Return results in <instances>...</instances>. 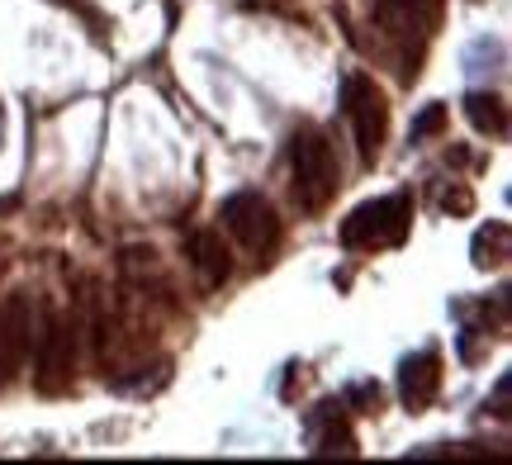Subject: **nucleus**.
<instances>
[{"instance_id": "f257e3e1", "label": "nucleus", "mask_w": 512, "mask_h": 465, "mask_svg": "<svg viewBox=\"0 0 512 465\" xmlns=\"http://www.w3.org/2000/svg\"><path fill=\"white\" fill-rule=\"evenodd\" d=\"M290 171L294 200L309 214L328 209V200L337 195V157H332V143L318 129H299L290 138Z\"/></svg>"}, {"instance_id": "f03ea898", "label": "nucleus", "mask_w": 512, "mask_h": 465, "mask_svg": "<svg viewBox=\"0 0 512 465\" xmlns=\"http://www.w3.org/2000/svg\"><path fill=\"white\" fill-rule=\"evenodd\" d=\"M413 224V200L408 195H384V200H366L342 219V247L366 252V247H399Z\"/></svg>"}, {"instance_id": "7ed1b4c3", "label": "nucleus", "mask_w": 512, "mask_h": 465, "mask_svg": "<svg viewBox=\"0 0 512 465\" xmlns=\"http://www.w3.org/2000/svg\"><path fill=\"white\" fill-rule=\"evenodd\" d=\"M342 100H347L351 129H356L361 162H375L384 152V133H389V105H384L380 86H375L366 72H351L347 86H342Z\"/></svg>"}, {"instance_id": "20e7f679", "label": "nucleus", "mask_w": 512, "mask_h": 465, "mask_svg": "<svg viewBox=\"0 0 512 465\" xmlns=\"http://www.w3.org/2000/svg\"><path fill=\"white\" fill-rule=\"evenodd\" d=\"M219 219L247 252H271L275 242H280V219H275L271 200L256 195V190H242V195H233V200H223Z\"/></svg>"}, {"instance_id": "39448f33", "label": "nucleus", "mask_w": 512, "mask_h": 465, "mask_svg": "<svg viewBox=\"0 0 512 465\" xmlns=\"http://www.w3.org/2000/svg\"><path fill=\"white\" fill-rule=\"evenodd\" d=\"M72 366H76V323L62 314L43 318V333H38V390L43 394H62L72 385Z\"/></svg>"}, {"instance_id": "423d86ee", "label": "nucleus", "mask_w": 512, "mask_h": 465, "mask_svg": "<svg viewBox=\"0 0 512 465\" xmlns=\"http://www.w3.org/2000/svg\"><path fill=\"white\" fill-rule=\"evenodd\" d=\"M441 394V356L437 352H418L399 366V399L408 413L432 409V399Z\"/></svg>"}, {"instance_id": "0eeeda50", "label": "nucleus", "mask_w": 512, "mask_h": 465, "mask_svg": "<svg viewBox=\"0 0 512 465\" xmlns=\"http://www.w3.org/2000/svg\"><path fill=\"white\" fill-rule=\"evenodd\" d=\"M29 333H34V323H29V304H24V295H10L5 314H0V385H5L10 371L24 361Z\"/></svg>"}, {"instance_id": "6e6552de", "label": "nucleus", "mask_w": 512, "mask_h": 465, "mask_svg": "<svg viewBox=\"0 0 512 465\" xmlns=\"http://www.w3.org/2000/svg\"><path fill=\"white\" fill-rule=\"evenodd\" d=\"M313 432V456H356V432L342 418V404H318V413L309 418Z\"/></svg>"}, {"instance_id": "1a4fd4ad", "label": "nucleus", "mask_w": 512, "mask_h": 465, "mask_svg": "<svg viewBox=\"0 0 512 465\" xmlns=\"http://www.w3.org/2000/svg\"><path fill=\"white\" fill-rule=\"evenodd\" d=\"M185 257L200 266L204 285H223V280L233 276V257H228V247H223V238L214 228H200V233L190 238V247H185Z\"/></svg>"}, {"instance_id": "9d476101", "label": "nucleus", "mask_w": 512, "mask_h": 465, "mask_svg": "<svg viewBox=\"0 0 512 465\" xmlns=\"http://www.w3.org/2000/svg\"><path fill=\"white\" fill-rule=\"evenodd\" d=\"M508 257H512V228L503 219H489L470 242V261L479 271H498V266H508Z\"/></svg>"}, {"instance_id": "9b49d317", "label": "nucleus", "mask_w": 512, "mask_h": 465, "mask_svg": "<svg viewBox=\"0 0 512 465\" xmlns=\"http://www.w3.org/2000/svg\"><path fill=\"white\" fill-rule=\"evenodd\" d=\"M465 119H470L479 133H494V138L508 133V105H503V95L470 91L465 95Z\"/></svg>"}, {"instance_id": "f8f14e48", "label": "nucleus", "mask_w": 512, "mask_h": 465, "mask_svg": "<svg viewBox=\"0 0 512 465\" xmlns=\"http://www.w3.org/2000/svg\"><path fill=\"white\" fill-rule=\"evenodd\" d=\"M446 129V105H427V110L413 119V143H427V138H437Z\"/></svg>"}, {"instance_id": "ddd939ff", "label": "nucleus", "mask_w": 512, "mask_h": 465, "mask_svg": "<svg viewBox=\"0 0 512 465\" xmlns=\"http://www.w3.org/2000/svg\"><path fill=\"white\" fill-rule=\"evenodd\" d=\"M347 404L361 413H380V385H370V380H356L347 390Z\"/></svg>"}, {"instance_id": "4468645a", "label": "nucleus", "mask_w": 512, "mask_h": 465, "mask_svg": "<svg viewBox=\"0 0 512 465\" xmlns=\"http://www.w3.org/2000/svg\"><path fill=\"white\" fill-rule=\"evenodd\" d=\"M441 209H446V214H470V209H475V195H470V186H451L446 195H441Z\"/></svg>"}, {"instance_id": "2eb2a0df", "label": "nucleus", "mask_w": 512, "mask_h": 465, "mask_svg": "<svg viewBox=\"0 0 512 465\" xmlns=\"http://www.w3.org/2000/svg\"><path fill=\"white\" fill-rule=\"evenodd\" d=\"M498 418H508V375L498 380Z\"/></svg>"}, {"instance_id": "dca6fc26", "label": "nucleus", "mask_w": 512, "mask_h": 465, "mask_svg": "<svg viewBox=\"0 0 512 465\" xmlns=\"http://www.w3.org/2000/svg\"><path fill=\"white\" fill-rule=\"evenodd\" d=\"M394 5H403V10H437L441 0H394Z\"/></svg>"}]
</instances>
